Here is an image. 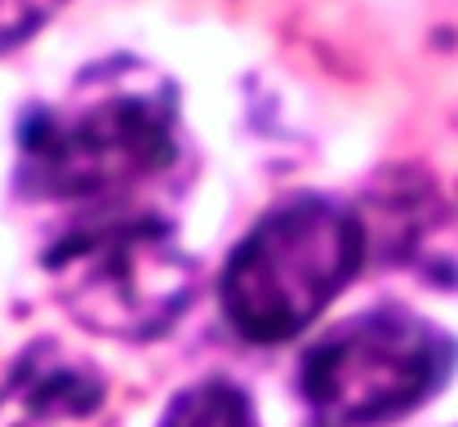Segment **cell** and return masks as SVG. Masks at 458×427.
Listing matches in <instances>:
<instances>
[{
    "mask_svg": "<svg viewBox=\"0 0 458 427\" xmlns=\"http://www.w3.org/2000/svg\"><path fill=\"white\" fill-rule=\"evenodd\" d=\"M45 272L76 325L125 343L165 334L196 294V263L165 223L143 214H107L67 232Z\"/></svg>",
    "mask_w": 458,
    "mask_h": 427,
    "instance_id": "cell-3",
    "label": "cell"
},
{
    "mask_svg": "<svg viewBox=\"0 0 458 427\" xmlns=\"http://www.w3.org/2000/svg\"><path fill=\"white\" fill-rule=\"evenodd\" d=\"M454 370V343L414 312L378 307L329 329L303 361L316 427H383L419 410Z\"/></svg>",
    "mask_w": 458,
    "mask_h": 427,
    "instance_id": "cell-4",
    "label": "cell"
},
{
    "mask_svg": "<svg viewBox=\"0 0 458 427\" xmlns=\"http://www.w3.org/2000/svg\"><path fill=\"white\" fill-rule=\"evenodd\" d=\"M160 427H259L250 397L223 379H205L187 392L174 397V406L165 410Z\"/></svg>",
    "mask_w": 458,
    "mask_h": 427,
    "instance_id": "cell-6",
    "label": "cell"
},
{
    "mask_svg": "<svg viewBox=\"0 0 458 427\" xmlns=\"http://www.w3.org/2000/svg\"><path fill=\"white\" fill-rule=\"evenodd\" d=\"M178 160V90L134 58H112L36 107L18 130L13 183L31 201H116Z\"/></svg>",
    "mask_w": 458,
    "mask_h": 427,
    "instance_id": "cell-1",
    "label": "cell"
},
{
    "mask_svg": "<svg viewBox=\"0 0 458 427\" xmlns=\"http://www.w3.org/2000/svg\"><path fill=\"white\" fill-rule=\"evenodd\" d=\"M63 0H0V54L22 45L36 27H45L58 13Z\"/></svg>",
    "mask_w": 458,
    "mask_h": 427,
    "instance_id": "cell-7",
    "label": "cell"
},
{
    "mask_svg": "<svg viewBox=\"0 0 458 427\" xmlns=\"http://www.w3.org/2000/svg\"><path fill=\"white\" fill-rule=\"evenodd\" d=\"M365 263V232L352 209L299 196L272 209L227 259L218 303L245 343H285L343 294Z\"/></svg>",
    "mask_w": 458,
    "mask_h": 427,
    "instance_id": "cell-2",
    "label": "cell"
},
{
    "mask_svg": "<svg viewBox=\"0 0 458 427\" xmlns=\"http://www.w3.org/2000/svg\"><path fill=\"white\" fill-rule=\"evenodd\" d=\"M103 379L58 343H36L0 383V427H98Z\"/></svg>",
    "mask_w": 458,
    "mask_h": 427,
    "instance_id": "cell-5",
    "label": "cell"
}]
</instances>
